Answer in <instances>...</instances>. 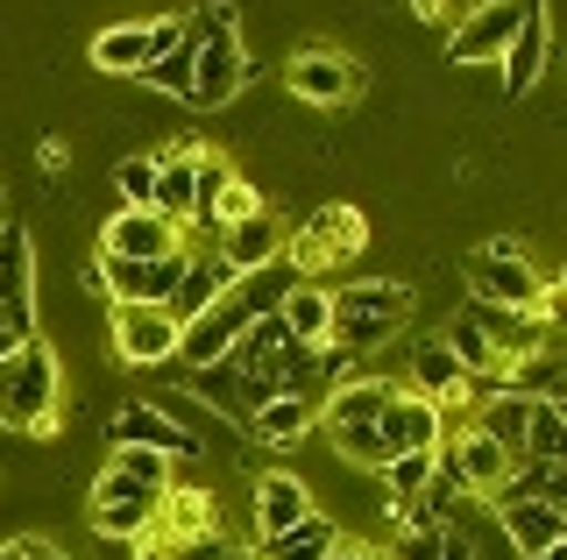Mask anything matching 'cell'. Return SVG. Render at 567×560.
I'll list each match as a JSON object with an SVG mask.
<instances>
[{"label":"cell","instance_id":"1","mask_svg":"<svg viewBox=\"0 0 567 560\" xmlns=\"http://www.w3.org/2000/svg\"><path fill=\"white\" fill-rule=\"evenodd\" d=\"M0 426L22 440H58L64 426V370L50 341H14L0 355Z\"/></svg>","mask_w":567,"mask_h":560},{"label":"cell","instance_id":"2","mask_svg":"<svg viewBox=\"0 0 567 560\" xmlns=\"http://www.w3.org/2000/svg\"><path fill=\"white\" fill-rule=\"evenodd\" d=\"M327 312H333V348H348L354 362L377 355L383 341L404 334L412 320V284H390V277H354V284H333L327 291Z\"/></svg>","mask_w":567,"mask_h":560},{"label":"cell","instance_id":"3","mask_svg":"<svg viewBox=\"0 0 567 560\" xmlns=\"http://www.w3.org/2000/svg\"><path fill=\"white\" fill-rule=\"evenodd\" d=\"M461 277H468V305H483V312H532L539 291H546V270L525 256V241H511V235L483 241Z\"/></svg>","mask_w":567,"mask_h":560},{"label":"cell","instance_id":"4","mask_svg":"<svg viewBox=\"0 0 567 560\" xmlns=\"http://www.w3.org/2000/svg\"><path fill=\"white\" fill-rule=\"evenodd\" d=\"M362 241H369V220L354 214V206H319V214L291 235V270L312 284L319 270H341V262L362 256Z\"/></svg>","mask_w":567,"mask_h":560},{"label":"cell","instance_id":"5","mask_svg":"<svg viewBox=\"0 0 567 560\" xmlns=\"http://www.w3.org/2000/svg\"><path fill=\"white\" fill-rule=\"evenodd\" d=\"M284 85H291V100H306V107H354L369 79H362V64H354L348 50L306 43L291 64H284Z\"/></svg>","mask_w":567,"mask_h":560},{"label":"cell","instance_id":"6","mask_svg":"<svg viewBox=\"0 0 567 560\" xmlns=\"http://www.w3.org/2000/svg\"><path fill=\"white\" fill-rule=\"evenodd\" d=\"M106 447H150V454H171V462H199L206 440L171 418V405H150V397H128L114 418H106Z\"/></svg>","mask_w":567,"mask_h":560},{"label":"cell","instance_id":"7","mask_svg":"<svg viewBox=\"0 0 567 560\" xmlns=\"http://www.w3.org/2000/svg\"><path fill=\"white\" fill-rule=\"evenodd\" d=\"M248 320H256V312H248L241 291L213 299V305L199 312V320H185V326H177V362H185L192 376H199V370H220V362L235 355V341L248 334Z\"/></svg>","mask_w":567,"mask_h":560},{"label":"cell","instance_id":"8","mask_svg":"<svg viewBox=\"0 0 567 560\" xmlns=\"http://www.w3.org/2000/svg\"><path fill=\"white\" fill-rule=\"evenodd\" d=\"M0 326L35 341V241L22 220H0Z\"/></svg>","mask_w":567,"mask_h":560},{"label":"cell","instance_id":"9","mask_svg":"<svg viewBox=\"0 0 567 560\" xmlns=\"http://www.w3.org/2000/svg\"><path fill=\"white\" fill-rule=\"evenodd\" d=\"M156 504L164 497H150V489H135L128 476H114V468H100V483H93V497H85V525H93L100 539H150L156 532Z\"/></svg>","mask_w":567,"mask_h":560},{"label":"cell","instance_id":"10","mask_svg":"<svg viewBox=\"0 0 567 560\" xmlns=\"http://www.w3.org/2000/svg\"><path fill=\"white\" fill-rule=\"evenodd\" d=\"M241 85H248L241 37H192V93H185V107L213 114V107H227Z\"/></svg>","mask_w":567,"mask_h":560},{"label":"cell","instance_id":"11","mask_svg":"<svg viewBox=\"0 0 567 560\" xmlns=\"http://www.w3.org/2000/svg\"><path fill=\"white\" fill-rule=\"evenodd\" d=\"M114 355L128 362V370L177 362V320L164 305H114Z\"/></svg>","mask_w":567,"mask_h":560},{"label":"cell","instance_id":"12","mask_svg":"<svg viewBox=\"0 0 567 560\" xmlns=\"http://www.w3.org/2000/svg\"><path fill=\"white\" fill-rule=\"evenodd\" d=\"M185 249L177 256H156V262H100V277H106V299L114 305H164L177 299V284H185Z\"/></svg>","mask_w":567,"mask_h":560},{"label":"cell","instance_id":"13","mask_svg":"<svg viewBox=\"0 0 567 560\" xmlns=\"http://www.w3.org/2000/svg\"><path fill=\"white\" fill-rule=\"evenodd\" d=\"M377 433H383L390 454H433L440 440H447V412H440L433 397H419V391H398V397L383 405Z\"/></svg>","mask_w":567,"mask_h":560},{"label":"cell","instance_id":"14","mask_svg":"<svg viewBox=\"0 0 567 560\" xmlns=\"http://www.w3.org/2000/svg\"><path fill=\"white\" fill-rule=\"evenodd\" d=\"M213 256L227 262V277H256V270H270V262H284V220L262 206L256 220H235V227H220L213 235Z\"/></svg>","mask_w":567,"mask_h":560},{"label":"cell","instance_id":"15","mask_svg":"<svg viewBox=\"0 0 567 560\" xmlns=\"http://www.w3.org/2000/svg\"><path fill=\"white\" fill-rule=\"evenodd\" d=\"M404 370H412V391H419V397H433L440 412L475 405V376H461V362L447 355V341H440V334H419V341H412V355H404Z\"/></svg>","mask_w":567,"mask_h":560},{"label":"cell","instance_id":"16","mask_svg":"<svg viewBox=\"0 0 567 560\" xmlns=\"http://www.w3.org/2000/svg\"><path fill=\"white\" fill-rule=\"evenodd\" d=\"M185 235L164 227L156 214H114L100 227V262H156V256H177Z\"/></svg>","mask_w":567,"mask_h":560},{"label":"cell","instance_id":"17","mask_svg":"<svg viewBox=\"0 0 567 560\" xmlns=\"http://www.w3.org/2000/svg\"><path fill=\"white\" fill-rule=\"evenodd\" d=\"M518 22H525V8H504V0L468 8V14H461V29L447 37V58H454V64H489V58H504L511 37H518Z\"/></svg>","mask_w":567,"mask_h":560},{"label":"cell","instance_id":"18","mask_svg":"<svg viewBox=\"0 0 567 560\" xmlns=\"http://www.w3.org/2000/svg\"><path fill=\"white\" fill-rule=\"evenodd\" d=\"M248 511H256V539H277V532H291V525H306L319 504H312L306 476H291V468H262Z\"/></svg>","mask_w":567,"mask_h":560},{"label":"cell","instance_id":"19","mask_svg":"<svg viewBox=\"0 0 567 560\" xmlns=\"http://www.w3.org/2000/svg\"><path fill=\"white\" fill-rule=\"evenodd\" d=\"M546 58H554V14L546 8H525L518 37H511V50L496 64H504V100H525L532 85L546 79Z\"/></svg>","mask_w":567,"mask_h":560},{"label":"cell","instance_id":"20","mask_svg":"<svg viewBox=\"0 0 567 560\" xmlns=\"http://www.w3.org/2000/svg\"><path fill=\"white\" fill-rule=\"evenodd\" d=\"M192 191H199V143L156 149V191H150V214L185 235V220H192Z\"/></svg>","mask_w":567,"mask_h":560},{"label":"cell","instance_id":"21","mask_svg":"<svg viewBox=\"0 0 567 560\" xmlns=\"http://www.w3.org/2000/svg\"><path fill=\"white\" fill-rule=\"evenodd\" d=\"M489 511H496V525H504V539H511L518 560L567 547V504H489Z\"/></svg>","mask_w":567,"mask_h":560},{"label":"cell","instance_id":"22","mask_svg":"<svg viewBox=\"0 0 567 560\" xmlns=\"http://www.w3.org/2000/svg\"><path fill=\"white\" fill-rule=\"evenodd\" d=\"M398 397V383H383V376H348L341 391L319 405V433H341V426H377L383 405Z\"/></svg>","mask_w":567,"mask_h":560},{"label":"cell","instance_id":"23","mask_svg":"<svg viewBox=\"0 0 567 560\" xmlns=\"http://www.w3.org/2000/svg\"><path fill=\"white\" fill-rule=\"evenodd\" d=\"M447 454H454V468H461V483H468V497H496L504 489V476L518 468V454H504L496 440H483V433H454L447 440Z\"/></svg>","mask_w":567,"mask_h":560},{"label":"cell","instance_id":"24","mask_svg":"<svg viewBox=\"0 0 567 560\" xmlns=\"http://www.w3.org/2000/svg\"><path fill=\"white\" fill-rule=\"evenodd\" d=\"M277 320H284V341H291V348H327V334H333V312H327V284H306V277H298V284L284 291Z\"/></svg>","mask_w":567,"mask_h":560},{"label":"cell","instance_id":"25","mask_svg":"<svg viewBox=\"0 0 567 560\" xmlns=\"http://www.w3.org/2000/svg\"><path fill=\"white\" fill-rule=\"evenodd\" d=\"M248 433H256L262 447H298L306 433H319V405H312V397H291V391H284V397H270V405L248 412Z\"/></svg>","mask_w":567,"mask_h":560},{"label":"cell","instance_id":"26","mask_svg":"<svg viewBox=\"0 0 567 560\" xmlns=\"http://www.w3.org/2000/svg\"><path fill=\"white\" fill-rule=\"evenodd\" d=\"M199 532H220V518H213V497L199 483H177L164 489V504H156V539H199Z\"/></svg>","mask_w":567,"mask_h":560},{"label":"cell","instance_id":"27","mask_svg":"<svg viewBox=\"0 0 567 560\" xmlns=\"http://www.w3.org/2000/svg\"><path fill=\"white\" fill-rule=\"evenodd\" d=\"M227 291H235L227 262H220V256H192V262H185V284H177V299H171V320H177V326L199 320V312H206L213 299H227Z\"/></svg>","mask_w":567,"mask_h":560},{"label":"cell","instance_id":"28","mask_svg":"<svg viewBox=\"0 0 567 560\" xmlns=\"http://www.w3.org/2000/svg\"><path fill=\"white\" fill-rule=\"evenodd\" d=\"M489 504H567V462H518Z\"/></svg>","mask_w":567,"mask_h":560},{"label":"cell","instance_id":"29","mask_svg":"<svg viewBox=\"0 0 567 560\" xmlns=\"http://www.w3.org/2000/svg\"><path fill=\"white\" fill-rule=\"evenodd\" d=\"M150 58H156V43H150V22H121V29H100V37H93V64H100V72H121V79H135Z\"/></svg>","mask_w":567,"mask_h":560},{"label":"cell","instance_id":"30","mask_svg":"<svg viewBox=\"0 0 567 560\" xmlns=\"http://www.w3.org/2000/svg\"><path fill=\"white\" fill-rule=\"evenodd\" d=\"M341 539V525L333 518H306V525H291V532H277V539H256V560H327V547Z\"/></svg>","mask_w":567,"mask_h":560},{"label":"cell","instance_id":"31","mask_svg":"<svg viewBox=\"0 0 567 560\" xmlns=\"http://www.w3.org/2000/svg\"><path fill=\"white\" fill-rule=\"evenodd\" d=\"M518 454L525 462H567V412H560V397H532Z\"/></svg>","mask_w":567,"mask_h":560},{"label":"cell","instance_id":"32","mask_svg":"<svg viewBox=\"0 0 567 560\" xmlns=\"http://www.w3.org/2000/svg\"><path fill=\"white\" fill-rule=\"evenodd\" d=\"M525 412H532L525 391H496V397H483V418H475V433H483V440H496L504 454H518V447H525ZM518 462H525V454H518Z\"/></svg>","mask_w":567,"mask_h":560},{"label":"cell","instance_id":"33","mask_svg":"<svg viewBox=\"0 0 567 560\" xmlns=\"http://www.w3.org/2000/svg\"><path fill=\"white\" fill-rule=\"evenodd\" d=\"M440 341H447V355L461 362V376H496V348L483 334V320H475V305L461 312V320L440 326Z\"/></svg>","mask_w":567,"mask_h":560},{"label":"cell","instance_id":"34","mask_svg":"<svg viewBox=\"0 0 567 560\" xmlns=\"http://www.w3.org/2000/svg\"><path fill=\"white\" fill-rule=\"evenodd\" d=\"M106 468L128 476L135 489H150V497L177 489V462H171V454H150V447H106Z\"/></svg>","mask_w":567,"mask_h":560},{"label":"cell","instance_id":"35","mask_svg":"<svg viewBox=\"0 0 567 560\" xmlns=\"http://www.w3.org/2000/svg\"><path fill=\"white\" fill-rule=\"evenodd\" d=\"M390 560H475L468 532H454V525H440V532H398V547H383Z\"/></svg>","mask_w":567,"mask_h":560},{"label":"cell","instance_id":"36","mask_svg":"<svg viewBox=\"0 0 567 560\" xmlns=\"http://www.w3.org/2000/svg\"><path fill=\"white\" fill-rule=\"evenodd\" d=\"M135 79L150 85V93H171V100H185V93H192V37H185V43H171V50H156V58L142 64Z\"/></svg>","mask_w":567,"mask_h":560},{"label":"cell","instance_id":"37","mask_svg":"<svg viewBox=\"0 0 567 560\" xmlns=\"http://www.w3.org/2000/svg\"><path fill=\"white\" fill-rule=\"evenodd\" d=\"M291 284H298V270H291V262H270V270H256V277H235V291L248 299V312H256V320H262V312H277Z\"/></svg>","mask_w":567,"mask_h":560},{"label":"cell","instance_id":"38","mask_svg":"<svg viewBox=\"0 0 567 560\" xmlns=\"http://www.w3.org/2000/svg\"><path fill=\"white\" fill-rule=\"evenodd\" d=\"M425 483H433V454H390V462H383V489H390V504H412Z\"/></svg>","mask_w":567,"mask_h":560},{"label":"cell","instance_id":"39","mask_svg":"<svg viewBox=\"0 0 567 560\" xmlns=\"http://www.w3.org/2000/svg\"><path fill=\"white\" fill-rule=\"evenodd\" d=\"M114 191H121V214H150L156 156H128V164H114Z\"/></svg>","mask_w":567,"mask_h":560},{"label":"cell","instance_id":"40","mask_svg":"<svg viewBox=\"0 0 567 560\" xmlns=\"http://www.w3.org/2000/svg\"><path fill=\"white\" fill-rule=\"evenodd\" d=\"M185 29L192 37H241V14L235 8H199V14H185Z\"/></svg>","mask_w":567,"mask_h":560},{"label":"cell","instance_id":"41","mask_svg":"<svg viewBox=\"0 0 567 560\" xmlns=\"http://www.w3.org/2000/svg\"><path fill=\"white\" fill-rule=\"evenodd\" d=\"M171 560H227V539L220 532H199V539H177Z\"/></svg>","mask_w":567,"mask_h":560},{"label":"cell","instance_id":"42","mask_svg":"<svg viewBox=\"0 0 567 560\" xmlns=\"http://www.w3.org/2000/svg\"><path fill=\"white\" fill-rule=\"evenodd\" d=\"M327 560H390V553L377 547V539H348V532H341V539L327 547Z\"/></svg>","mask_w":567,"mask_h":560},{"label":"cell","instance_id":"43","mask_svg":"<svg viewBox=\"0 0 567 560\" xmlns=\"http://www.w3.org/2000/svg\"><path fill=\"white\" fill-rule=\"evenodd\" d=\"M461 14H468V8H419V22H425V29H447V37H454Z\"/></svg>","mask_w":567,"mask_h":560},{"label":"cell","instance_id":"44","mask_svg":"<svg viewBox=\"0 0 567 560\" xmlns=\"http://www.w3.org/2000/svg\"><path fill=\"white\" fill-rule=\"evenodd\" d=\"M35 164H43V170H50V178H58V170L71 164V149H64V143H43V149H35Z\"/></svg>","mask_w":567,"mask_h":560},{"label":"cell","instance_id":"45","mask_svg":"<svg viewBox=\"0 0 567 560\" xmlns=\"http://www.w3.org/2000/svg\"><path fill=\"white\" fill-rule=\"evenodd\" d=\"M79 284L93 291V299H106V277H100V256H93V262H85V270H79Z\"/></svg>","mask_w":567,"mask_h":560},{"label":"cell","instance_id":"46","mask_svg":"<svg viewBox=\"0 0 567 560\" xmlns=\"http://www.w3.org/2000/svg\"><path fill=\"white\" fill-rule=\"evenodd\" d=\"M227 560H256V547H248V553H241V547H227Z\"/></svg>","mask_w":567,"mask_h":560},{"label":"cell","instance_id":"47","mask_svg":"<svg viewBox=\"0 0 567 560\" xmlns=\"http://www.w3.org/2000/svg\"><path fill=\"white\" fill-rule=\"evenodd\" d=\"M532 560H567V547H560V553H532Z\"/></svg>","mask_w":567,"mask_h":560},{"label":"cell","instance_id":"48","mask_svg":"<svg viewBox=\"0 0 567 560\" xmlns=\"http://www.w3.org/2000/svg\"><path fill=\"white\" fill-rule=\"evenodd\" d=\"M0 560H14V547H0Z\"/></svg>","mask_w":567,"mask_h":560},{"label":"cell","instance_id":"49","mask_svg":"<svg viewBox=\"0 0 567 560\" xmlns=\"http://www.w3.org/2000/svg\"><path fill=\"white\" fill-rule=\"evenodd\" d=\"M0 206H8V191H0Z\"/></svg>","mask_w":567,"mask_h":560}]
</instances>
